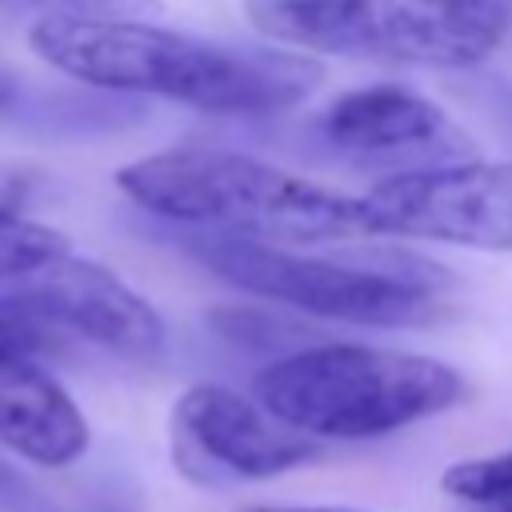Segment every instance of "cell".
I'll return each instance as SVG.
<instances>
[{
    "instance_id": "cell-12",
    "label": "cell",
    "mask_w": 512,
    "mask_h": 512,
    "mask_svg": "<svg viewBox=\"0 0 512 512\" xmlns=\"http://www.w3.org/2000/svg\"><path fill=\"white\" fill-rule=\"evenodd\" d=\"M440 488L456 500L484 504V508H496V512H512V448L452 464L440 476Z\"/></svg>"
},
{
    "instance_id": "cell-14",
    "label": "cell",
    "mask_w": 512,
    "mask_h": 512,
    "mask_svg": "<svg viewBox=\"0 0 512 512\" xmlns=\"http://www.w3.org/2000/svg\"><path fill=\"white\" fill-rule=\"evenodd\" d=\"M16 4L24 12L40 16H152L160 12V0H0Z\"/></svg>"
},
{
    "instance_id": "cell-9",
    "label": "cell",
    "mask_w": 512,
    "mask_h": 512,
    "mask_svg": "<svg viewBox=\"0 0 512 512\" xmlns=\"http://www.w3.org/2000/svg\"><path fill=\"white\" fill-rule=\"evenodd\" d=\"M320 132L336 152L368 164H396L412 156L448 164L472 152V140L444 116V108L404 84H364L336 96L320 112Z\"/></svg>"
},
{
    "instance_id": "cell-3",
    "label": "cell",
    "mask_w": 512,
    "mask_h": 512,
    "mask_svg": "<svg viewBox=\"0 0 512 512\" xmlns=\"http://www.w3.org/2000/svg\"><path fill=\"white\" fill-rule=\"evenodd\" d=\"M464 376L424 352L384 344H316L272 360L252 396L316 440H376L464 400Z\"/></svg>"
},
{
    "instance_id": "cell-1",
    "label": "cell",
    "mask_w": 512,
    "mask_h": 512,
    "mask_svg": "<svg viewBox=\"0 0 512 512\" xmlns=\"http://www.w3.org/2000/svg\"><path fill=\"white\" fill-rule=\"evenodd\" d=\"M28 48L88 88L160 96L212 116L296 108L324 76L312 52L204 40L144 16H40L28 24Z\"/></svg>"
},
{
    "instance_id": "cell-16",
    "label": "cell",
    "mask_w": 512,
    "mask_h": 512,
    "mask_svg": "<svg viewBox=\"0 0 512 512\" xmlns=\"http://www.w3.org/2000/svg\"><path fill=\"white\" fill-rule=\"evenodd\" d=\"M4 92H8V76H4V68H0V100H4Z\"/></svg>"
},
{
    "instance_id": "cell-4",
    "label": "cell",
    "mask_w": 512,
    "mask_h": 512,
    "mask_svg": "<svg viewBox=\"0 0 512 512\" xmlns=\"http://www.w3.org/2000/svg\"><path fill=\"white\" fill-rule=\"evenodd\" d=\"M192 256L248 296L356 328H420L448 308L444 268L408 252H384L372 260L312 256L284 244L208 232L192 240Z\"/></svg>"
},
{
    "instance_id": "cell-13",
    "label": "cell",
    "mask_w": 512,
    "mask_h": 512,
    "mask_svg": "<svg viewBox=\"0 0 512 512\" xmlns=\"http://www.w3.org/2000/svg\"><path fill=\"white\" fill-rule=\"evenodd\" d=\"M64 252H68V240L56 228L24 216L0 220V280H20Z\"/></svg>"
},
{
    "instance_id": "cell-11",
    "label": "cell",
    "mask_w": 512,
    "mask_h": 512,
    "mask_svg": "<svg viewBox=\"0 0 512 512\" xmlns=\"http://www.w3.org/2000/svg\"><path fill=\"white\" fill-rule=\"evenodd\" d=\"M68 340L72 336L24 288L0 296V372L48 368V360L60 356Z\"/></svg>"
},
{
    "instance_id": "cell-10",
    "label": "cell",
    "mask_w": 512,
    "mask_h": 512,
    "mask_svg": "<svg viewBox=\"0 0 512 512\" xmlns=\"http://www.w3.org/2000/svg\"><path fill=\"white\" fill-rule=\"evenodd\" d=\"M0 444L40 468L76 464L88 444V420L48 368L0 372Z\"/></svg>"
},
{
    "instance_id": "cell-5",
    "label": "cell",
    "mask_w": 512,
    "mask_h": 512,
    "mask_svg": "<svg viewBox=\"0 0 512 512\" xmlns=\"http://www.w3.org/2000/svg\"><path fill=\"white\" fill-rule=\"evenodd\" d=\"M252 24L300 52L472 68L508 36L500 0H252Z\"/></svg>"
},
{
    "instance_id": "cell-7",
    "label": "cell",
    "mask_w": 512,
    "mask_h": 512,
    "mask_svg": "<svg viewBox=\"0 0 512 512\" xmlns=\"http://www.w3.org/2000/svg\"><path fill=\"white\" fill-rule=\"evenodd\" d=\"M16 288L40 300V308L72 336L128 360H152L164 348L160 312L128 288L116 272L72 252L20 276Z\"/></svg>"
},
{
    "instance_id": "cell-15",
    "label": "cell",
    "mask_w": 512,
    "mask_h": 512,
    "mask_svg": "<svg viewBox=\"0 0 512 512\" xmlns=\"http://www.w3.org/2000/svg\"><path fill=\"white\" fill-rule=\"evenodd\" d=\"M248 512H356V508H312V504H304V508H276V504H260V508H248Z\"/></svg>"
},
{
    "instance_id": "cell-2",
    "label": "cell",
    "mask_w": 512,
    "mask_h": 512,
    "mask_svg": "<svg viewBox=\"0 0 512 512\" xmlns=\"http://www.w3.org/2000/svg\"><path fill=\"white\" fill-rule=\"evenodd\" d=\"M116 188L152 216L284 248L376 240L364 196H348L228 148H168L116 172Z\"/></svg>"
},
{
    "instance_id": "cell-8",
    "label": "cell",
    "mask_w": 512,
    "mask_h": 512,
    "mask_svg": "<svg viewBox=\"0 0 512 512\" xmlns=\"http://www.w3.org/2000/svg\"><path fill=\"white\" fill-rule=\"evenodd\" d=\"M172 424L204 460L244 480H268L320 456L316 436L296 432L256 396L224 384H192L176 400Z\"/></svg>"
},
{
    "instance_id": "cell-6",
    "label": "cell",
    "mask_w": 512,
    "mask_h": 512,
    "mask_svg": "<svg viewBox=\"0 0 512 512\" xmlns=\"http://www.w3.org/2000/svg\"><path fill=\"white\" fill-rule=\"evenodd\" d=\"M364 212L376 236L512 252V164L404 168L364 192Z\"/></svg>"
}]
</instances>
